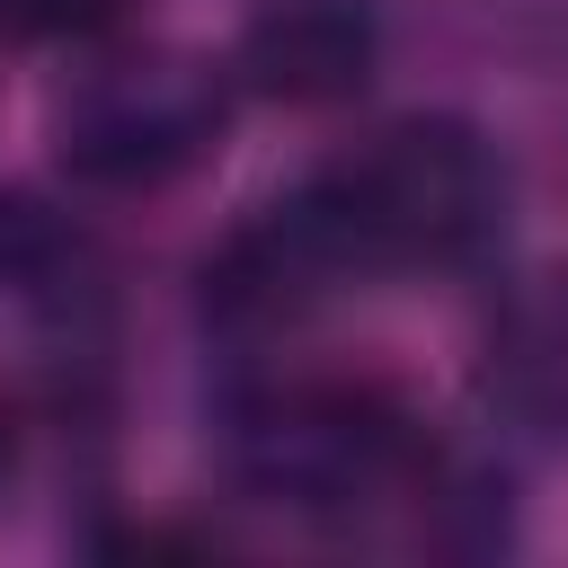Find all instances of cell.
<instances>
[{
  "mask_svg": "<svg viewBox=\"0 0 568 568\" xmlns=\"http://www.w3.org/2000/svg\"><path fill=\"white\" fill-rule=\"evenodd\" d=\"M293 204L311 213L337 266L453 257L497 222V160L462 124H390L382 142L320 169Z\"/></svg>",
  "mask_w": 568,
  "mask_h": 568,
  "instance_id": "cell-1",
  "label": "cell"
},
{
  "mask_svg": "<svg viewBox=\"0 0 568 568\" xmlns=\"http://www.w3.org/2000/svg\"><path fill=\"white\" fill-rule=\"evenodd\" d=\"M213 124H222V98H204L186 71H124L89 89L80 115H62V160L80 178L142 186V178H169Z\"/></svg>",
  "mask_w": 568,
  "mask_h": 568,
  "instance_id": "cell-2",
  "label": "cell"
},
{
  "mask_svg": "<svg viewBox=\"0 0 568 568\" xmlns=\"http://www.w3.org/2000/svg\"><path fill=\"white\" fill-rule=\"evenodd\" d=\"M240 71L284 106H337L373 80V18L364 0H275L248 18Z\"/></svg>",
  "mask_w": 568,
  "mask_h": 568,
  "instance_id": "cell-3",
  "label": "cell"
},
{
  "mask_svg": "<svg viewBox=\"0 0 568 568\" xmlns=\"http://www.w3.org/2000/svg\"><path fill=\"white\" fill-rule=\"evenodd\" d=\"M115 9L124 0H18V27H36V36H98Z\"/></svg>",
  "mask_w": 568,
  "mask_h": 568,
  "instance_id": "cell-4",
  "label": "cell"
}]
</instances>
